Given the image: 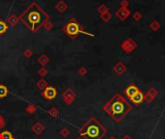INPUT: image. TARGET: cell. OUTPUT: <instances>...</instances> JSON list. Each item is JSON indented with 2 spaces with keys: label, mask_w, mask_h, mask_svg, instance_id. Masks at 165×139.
I'll return each instance as SVG.
<instances>
[{
  "label": "cell",
  "mask_w": 165,
  "mask_h": 139,
  "mask_svg": "<svg viewBox=\"0 0 165 139\" xmlns=\"http://www.w3.org/2000/svg\"><path fill=\"white\" fill-rule=\"evenodd\" d=\"M18 18L32 33H36L49 20V17L36 2H33Z\"/></svg>",
  "instance_id": "obj_1"
},
{
  "label": "cell",
  "mask_w": 165,
  "mask_h": 139,
  "mask_svg": "<svg viewBox=\"0 0 165 139\" xmlns=\"http://www.w3.org/2000/svg\"><path fill=\"white\" fill-rule=\"evenodd\" d=\"M132 106L122 97L121 95H115L111 100L103 106V110L110 115L115 121L120 122L122 119L131 111Z\"/></svg>",
  "instance_id": "obj_2"
},
{
  "label": "cell",
  "mask_w": 165,
  "mask_h": 139,
  "mask_svg": "<svg viewBox=\"0 0 165 139\" xmlns=\"http://www.w3.org/2000/svg\"><path fill=\"white\" fill-rule=\"evenodd\" d=\"M106 132V129L95 117L90 118L78 129V134L84 139H102Z\"/></svg>",
  "instance_id": "obj_3"
},
{
  "label": "cell",
  "mask_w": 165,
  "mask_h": 139,
  "mask_svg": "<svg viewBox=\"0 0 165 139\" xmlns=\"http://www.w3.org/2000/svg\"><path fill=\"white\" fill-rule=\"evenodd\" d=\"M63 31L65 32V34H66L68 37L71 38L72 40H75L80 34H85V35H88V36L94 37L93 34L89 33L87 31H84V30L81 28L79 23H78L74 18H72V20L63 27Z\"/></svg>",
  "instance_id": "obj_4"
},
{
  "label": "cell",
  "mask_w": 165,
  "mask_h": 139,
  "mask_svg": "<svg viewBox=\"0 0 165 139\" xmlns=\"http://www.w3.org/2000/svg\"><path fill=\"white\" fill-rule=\"evenodd\" d=\"M57 95V90L52 86H47L44 91H42V93H41V96L47 100H53L54 99H56Z\"/></svg>",
  "instance_id": "obj_5"
},
{
  "label": "cell",
  "mask_w": 165,
  "mask_h": 139,
  "mask_svg": "<svg viewBox=\"0 0 165 139\" xmlns=\"http://www.w3.org/2000/svg\"><path fill=\"white\" fill-rule=\"evenodd\" d=\"M62 98H63L64 102L66 103L67 105H71L74 100L75 94L71 88H68L62 93Z\"/></svg>",
  "instance_id": "obj_6"
},
{
  "label": "cell",
  "mask_w": 165,
  "mask_h": 139,
  "mask_svg": "<svg viewBox=\"0 0 165 139\" xmlns=\"http://www.w3.org/2000/svg\"><path fill=\"white\" fill-rule=\"evenodd\" d=\"M140 91L139 88L137 87L136 85H134V84H131V85H129L128 88H126L125 90V95L126 98H128V100H131L132 97L134 96V95H136L137 93Z\"/></svg>",
  "instance_id": "obj_7"
},
{
  "label": "cell",
  "mask_w": 165,
  "mask_h": 139,
  "mask_svg": "<svg viewBox=\"0 0 165 139\" xmlns=\"http://www.w3.org/2000/svg\"><path fill=\"white\" fill-rule=\"evenodd\" d=\"M31 130L36 135H41L45 132V126L41 122H36L33 126L31 127Z\"/></svg>",
  "instance_id": "obj_8"
},
{
  "label": "cell",
  "mask_w": 165,
  "mask_h": 139,
  "mask_svg": "<svg viewBox=\"0 0 165 139\" xmlns=\"http://www.w3.org/2000/svg\"><path fill=\"white\" fill-rule=\"evenodd\" d=\"M129 100H131L132 103H134V104H140V103H142L143 100H144L143 93L141 91H139L136 95H134V96L132 97Z\"/></svg>",
  "instance_id": "obj_9"
},
{
  "label": "cell",
  "mask_w": 165,
  "mask_h": 139,
  "mask_svg": "<svg viewBox=\"0 0 165 139\" xmlns=\"http://www.w3.org/2000/svg\"><path fill=\"white\" fill-rule=\"evenodd\" d=\"M55 9L57 10L60 14H62V13H64L65 11L68 9V5L66 4V2L63 1V0H60V1H58L57 3H56Z\"/></svg>",
  "instance_id": "obj_10"
},
{
  "label": "cell",
  "mask_w": 165,
  "mask_h": 139,
  "mask_svg": "<svg viewBox=\"0 0 165 139\" xmlns=\"http://www.w3.org/2000/svg\"><path fill=\"white\" fill-rule=\"evenodd\" d=\"M18 20H20V18H18L16 15H14V14H11L9 16V18H8V23L13 27L17 25Z\"/></svg>",
  "instance_id": "obj_11"
},
{
  "label": "cell",
  "mask_w": 165,
  "mask_h": 139,
  "mask_svg": "<svg viewBox=\"0 0 165 139\" xmlns=\"http://www.w3.org/2000/svg\"><path fill=\"white\" fill-rule=\"evenodd\" d=\"M38 62H39L40 65H42V67H45L49 63V58H48L45 54H42V55L38 58Z\"/></svg>",
  "instance_id": "obj_12"
},
{
  "label": "cell",
  "mask_w": 165,
  "mask_h": 139,
  "mask_svg": "<svg viewBox=\"0 0 165 139\" xmlns=\"http://www.w3.org/2000/svg\"><path fill=\"white\" fill-rule=\"evenodd\" d=\"M36 85H37V88L39 90H41V91H44V90L48 86V83L45 79L42 78V79H40L39 81H38Z\"/></svg>",
  "instance_id": "obj_13"
},
{
  "label": "cell",
  "mask_w": 165,
  "mask_h": 139,
  "mask_svg": "<svg viewBox=\"0 0 165 139\" xmlns=\"http://www.w3.org/2000/svg\"><path fill=\"white\" fill-rule=\"evenodd\" d=\"M9 94V90L4 84H0V99H4Z\"/></svg>",
  "instance_id": "obj_14"
},
{
  "label": "cell",
  "mask_w": 165,
  "mask_h": 139,
  "mask_svg": "<svg viewBox=\"0 0 165 139\" xmlns=\"http://www.w3.org/2000/svg\"><path fill=\"white\" fill-rule=\"evenodd\" d=\"M0 139H15L9 130H3L0 132Z\"/></svg>",
  "instance_id": "obj_15"
},
{
  "label": "cell",
  "mask_w": 165,
  "mask_h": 139,
  "mask_svg": "<svg viewBox=\"0 0 165 139\" xmlns=\"http://www.w3.org/2000/svg\"><path fill=\"white\" fill-rule=\"evenodd\" d=\"M8 29H9L8 24L3 20H0V35L6 33V32L8 31Z\"/></svg>",
  "instance_id": "obj_16"
},
{
  "label": "cell",
  "mask_w": 165,
  "mask_h": 139,
  "mask_svg": "<svg viewBox=\"0 0 165 139\" xmlns=\"http://www.w3.org/2000/svg\"><path fill=\"white\" fill-rule=\"evenodd\" d=\"M48 115H49L50 117H52V118H57V117L59 116V110L58 108L56 107H51L49 110H48Z\"/></svg>",
  "instance_id": "obj_17"
},
{
  "label": "cell",
  "mask_w": 165,
  "mask_h": 139,
  "mask_svg": "<svg viewBox=\"0 0 165 139\" xmlns=\"http://www.w3.org/2000/svg\"><path fill=\"white\" fill-rule=\"evenodd\" d=\"M37 109H38L37 106L35 105V104H32V103H31V104H28V105L26 106L25 111H26V112L28 113V114H31V115H32V114H34L35 112H36Z\"/></svg>",
  "instance_id": "obj_18"
},
{
  "label": "cell",
  "mask_w": 165,
  "mask_h": 139,
  "mask_svg": "<svg viewBox=\"0 0 165 139\" xmlns=\"http://www.w3.org/2000/svg\"><path fill=\"white\" fill-rule=\"evenodd\" d=\"M70 134H71V132H70V130H68L66 127H62L61 130H60V135L62 136V137L67 138V137H69Z\"/></svg>",
  "instance_id": "obj_19"
},
{
  "label": "cell",
  "mask_w": 165,
  "mask_h": 139,
  "mask_svg": "<svg viewBox=\"0 0 165 139\" xmlns=\"http://www.w3.org/2000/svg\"><path fill=\"white\" fill-rule=\"evenodd\" d=\"M38 73H39L40 76H42V77H45V76L47 75L48 73V71L47 70V68L45 67H42L41 69H39V71H38Z\"/></svg>",
  "instance_id": "obj_20"
},
{
  "label": "cell",
  "mask_w": 165,
  "mask_h": 139,
  "mask_svg": "<svg viewBox=\"0 0 165 139\" xmlns=\"http://www.w3.org/2000/svg\"><path fill=\"white\" fill-rule=\"evenodd\" d=\"M43 27H44V28L47 30V31H50V30L53 28V23L50 22L49 20H47V22H45L44 25H43Z\"/></svg>",
  "instance_id": "obj_21"
},
{
  "label": "cell",
  "mask_w": 165,
  "mask_h": 139,
  "mask_svg": "<svg viewBox=\"0 0 165 139\" xmlns=\"http://www.w3.org/2000/svg\"><path fill=\"white\" fill-rule=\"evenodd\" d=\"M6 122H5V119L2 114H0V130L4 129L5 127H6Z\"/></svg>",
  "instance_id": "obj_22"
},
{
  "label": "cell",
  "mask_w": 165,
  "mask_h": 139,
  "mask_svg": "<svg viewBox=\"0 0 165 139\" xmlns=\"http://www.w3.org/2000/svg\"><path fill=\"white\" fill-rule=\"evenodd\" d=\"M24 56H25L26 58H31V57L33 56V51L29 49V48H27V49L24 50Z\"/></svg>",
  "instance_id": "obj_23"
},
{
  "label": "cell",
  "mask_w": 165,
  "mask_h": 139,
  "mask_svg": "<svg viewBox=\"0 0 165 139\" xmlns=\"http://www.w3.org/2000/svg\"><path fill=\"white\" fill-rule=\"evenodd\" d=\"M78 73H79L80 75H84L86 73V69H85V68H83V67H80L79 70H78Z\"/></svg>",
  "instance_id": "obj_24"
},
{
  "label": "cell",
  "mask_w": 165,
  "mask_h": 139,
  "mask_svg": "<svg viewBox=\"0 0 165 139\" xmlns=\"http://www.w3.org/2000/svg\"><path fill=\"white\" fill-rule=\"evenodd\" d=\"M20 1H25V0H20Z\"/></svg>",
  "instance_id": "obj_25"
},
{
  "label": "cell",
  "mask_w": 165,
  "mask_h": 139,
  "mask_svg": "<svg viewBox=\"0 0 165 139\" xmlns=\"http://www.w3.org/2000/svg\"><path fill=\"white\" fill-rule=\"evenodd\" d=\"M75 139H81V138H75Z\"/></svg>",
  "instance_id": "obj_26"
},
{
  "label": "cell",
  "mask_w": 165,
  "mask_h": 139,
  "mask_svg": "<svg viewBox=\"0 0 165 139\" xmlns=\"http://www.w3.org/2000/svg\"><path fill=\"white\" fill-rule=\"evenodd\" d=\"M15 139H16V138H15Z\"/></svg>",
  "instance_id": "obj_27"
}]
</instances>
